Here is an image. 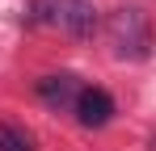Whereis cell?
<instances>
[{
	"mask_svg": "<svg viewBox=\"0 0 156 151\" xmlns=\"http://www.w3.org/2000/svg\"><path fill=\"white\" fill-rule=\"evenodd\" d=\"M0 151H34V143H30L26 130H17V126H0Z\"/></svg>",
	"mask_w": 156,
	"mask_h": 151,
	"instance_id": "cell-5",
	"label": "cell"
},
{
	"mask_svg": "<svg viewBox=\"0 0 156 151\" xmlns=\"http://www.w3.org/2000/svg\"><path fill=\"white\" fill-rule=\"evenodd\" d=\"M80 92H84V84L72 72H55V76H42L38 80V97H42V105H51V109H72Z\"/></svg>",
	"mask_w": 156,
	"mask_h": 151,
	"instance_id": "cell-3",
	"label": "cell"
},
{
	"mask_svg": "<svg viewBox=\"0 0 156 151\" xmlns=\"http://www.w3.org/2000/svg\"><path fill=\"white\" fill-rule=\"evenodd\" d=\"M105 38H110L114 55L127 63H139L152 55V21L139 8H114L105 17Z\"/></svg>",
	"mask_w": 156,
	"mask_h": 151,
	"instance_id": "cell-2",
	"label": "cell"
},
{
	"mask_svg": "<svg viewBox=\"0 0 156 151\" xmlns=\"http://www.w3.org/2000/svg\"><path fill=\"white\" fill-rule=\"evenodd\" d=\"M72 113H76L80 126H105L114 118V97L105 92V88H84L72 105Z\"/></svg>",
	"mask_w": 156,
	"mask_h": 151,
	"instance_id": "cell-4",
	"label": "cell"
},
{
	"mask_svg": "<svg viewBox=\"0 0 156 151\" xmlns=\"http://www.w3.org/2000/svg\"><path fill=\"white\" fill-rule=\"evenodd\" d=\"M26 21L59 29L68 38H93L97 34V8L89 0H30Z\"/></svg>",
	"mask_w": 156,
	"mask_h": 151,
	"instance_id": "cell-1",
	"label": "cell"
}]
</instances>
